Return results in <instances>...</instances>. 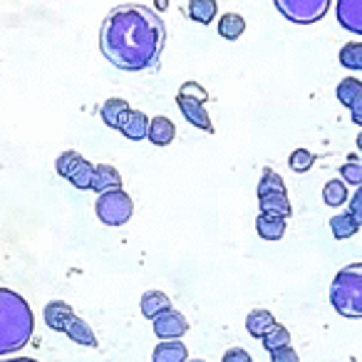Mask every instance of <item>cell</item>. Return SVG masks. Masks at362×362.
Masks as SVG:
<instances>
[{
	"label": "cell",
	"instance_id": "cell-1",
	"mask_svg": "<svg viewBox=\"0 0 362 362\" xmlns=\"http://www.w3.org/2000/svg\"><path fill=\"white\" fill-rule=\"evenodd\" d=\"M166 45V25L146 6H119L100 28V50L110 65L124 72L154 70Z\"/></svg>",
	"mask_w": 362,
	"mask_h": 362
},
{
	"label": "cell",
	"instance_id": "cell-2",
	"mask_svg": "<svg viewBox=\"0 0 362 362\" xmlns=\"http://www.w3.org/2000/svg\"><path fill=\"white\" fill-rule=\"evenodd\" d=\"M33 332L35 315L30 303L11 288H0V357L23 350Z\"/></svg>",
	"mask_w": 362,
	"mask_h": 362
},
{
	"label": "cell",
	"instance_id": "cell-3",
	"mask_svg": "<svg viewBox=\"0 0 362 362\" xmlns=\"http://www.w3.org/2000/svg\"><path fill=\"white\" fill-rule=\"evenodd\" d=\"M330 303L337 315L360 320L362 317V263L340 268L330 283Z\"/></svg>",
	"mask_w": 362,
	"mask_h": 362
},
{
	"label": "cell",
	"instance_id": "cell-4",
	"mask_svg": "<svg viewBox=\"0 0 362 362\" xmlns=\"http://www.w3.org/2000/svg\"><path fill=\"white\" fill-rule=\"evenodd\" d=\"M45 317V325L55 332H65L75 345H85V347H97V335L75 310H72L70 303L65 300H52L45 305L42 310Z\"/></svg>",
	"mask_w": 362,
	"mask_h": 362
},
{
	"label": "cell",
	"instance_id": "cell-5",
	"mask_svg": "<svg viewBox=\"0 0 362 362\" xmlns=\"http://www.w3.org/2000/svg\"><path fill=\"white\" fill-rule=\"evenodd\" d=\"M209 100H211V97H209V92L204 90L199 82H184L179 95H176V107L181 110V115L187 117L189 124H194L197 129L211 134L214 132L211 117H209L206 107H204Z\"/></svg>",
	"mask_w": 362,
	"mask_h": 362
},
{
	"label": "cell",
	"instance_id": "cell-6",
	"mask_svg": "<svg viewBox=\"0 0 362 362\" xmlns=\"http://www.w3.org/2000/svg\"><path fill=\"white\" fill-rule=\"evenodd\" d=\"M95 211L105 226H124L134 214V202L124 189H115L97 197Z\"/></svg>",
	"mask_w": 362,
	"mask_h": 362
},
{
	"label": "cell",
	"instance_id": "cell-7",
	"mask_svg": "<svg viewBox=\"0 0 362 362\" xmlns=\"http://www.w3.org/2000/svg\"><path fill=\"white\" fill-rule=\"evenodd\" d=\"M273 3L286 21L296 25H313L325 18L332 0H273Z\"/></svg>",
	"mask_w": 362,
	"mask_h": 362
},
{
	"label": "cell",
	"instance_id": "cell-8",
	"mask_svg": "<svg viewBox=\"0 0 362 362\" xmlns=\"http://www.w3.org/2000/svg\"><path fill=\"white\" fill-rule=\"evenodd\" d=\"M154 335L161 340H181V337L189 332V320L184 315H181L179 310H166L161 313L159 317H154Z\"/></svg>",
	"mask_w": 362,
	"mask_h": 362
},
{
	"label": "cell",
	"instance_id": "cell-9",
	"mask_svg": "<svg viewBox=\"0 0 362 362\" xmlns=\"http://www.w3.org/2000/svg\"><path fill=\"white\" fill-rule=\"evenodd\" d=\"M335 18L342 30L362 37V0H335Z\"/></svg>",
	"mask_w": 362,
	"mask_h": 362
},
{
	"label": "cell",
	"instance_id": "cell-10",
	"mask_svg": "<svg viewBox=\"0 0 362 362\" xmlns=\"http://www.w3.org/2000/svg\"><path fill=\"white\" fill-rule=\"evenodd\" d=\"M258 209L261 214H271V216H281L288 221V216L293 214L291 199H288L286 189H278V192H263L258 194Z\"/></svg>",
	"mask_w": 362,
	"mask_h": 362
},
{
	"label": "cell",
	"instance_id": "cell-11",
	"mask_svg": "<svg viewBox=\"0 0 362 362\" xmlns=\"http://www.w3.org/2000/svg\"><path fill=\"white\" fill-rule=\"evenodd\" d=\"M100 115H102V122H105L110 129H122L124 122L129 119L132 107H129V102L122 100V97H110V100L102 105Z\"/></svg>",
	"mask_w": 362,
	"mask_h": 362
},
{
	"label": "cell",
	"instance_id": "cell-12",
	"mask_svg": "<svg viewBox=\"0 0 362 362\" xmlns=\"http://www.w3.org/2000/svg\"><path fill=\"white\" fill-rule=\"evenodd\" d=\"M276 325H278L276 315H273L271 310H266V308H256V310H251L246 317L248 335L256 337V340H263V337H266Z\"/></svg>",
	"mask_w": 362,
	"mask_h": 362
},
{
	"label": "cell",
	"instance_id": "cell-13",
	"mask_svg": "<svg viewBox=\"0 0 362 362\" xmlns=\"http://www.w3.org/2000/svg\"><path fill=\"white\" fill-rule=\"evenodd\" d=\"M122 189V176L119 171L112 164H97L95 166V176H92V192L97 194H107Z\"/></svg>",
	"mask_w": 362,
	"mask_h": 362
},
{
	"label": "cell",
	"instance_id": "cell-14",
	"mask_svg": "<svg viewBox=\"0 0 362 362\" xmlns=\"http://www.w3.org/2000/svg\"><path fill=\"white\" fill-rule=\"evenodd\" d=\"M151 362H189V350L181 340H161L151 352Z\"/></svg>",
	"mask_w": 362,
	"mask_h": 362
},
{
	"label": "cell",
	"instance_id": "cell-15",
	"mask_svg": "<svg viewBox=\"0 0 362 362\" xmlns=\"http://www.w3.org/2000/svg\"><path fill=\"white\" fill-rule=\"evenodd\" d=\"M139 308H141V315H144L146 320H154V317H159L161 313L171 310V300H169V296L161 291H146L139 300Z\"/></svg>",
	"mask_w": 362,
	"mask_h": 362
},
{
	"label": "cell",
	"instance_id": "cell-16",
	"mask_svg": "<svg viewBox=\"0 0 362 362\" xmlns=\"http://www.w3.org/2000/svg\"><path fill=\"white\" fill-rule=\"evenodd\" d=\"M146 139H149L154 146L171 144V141L176 139L174 122H171L169 117H154V119L149 122V134H146Z\"/></svg>",
	"mask_w": 362,
	"mask_h": 362
},
{
	"label": "cell",
	"instance_id": "cell-17",
	"mask_svg": "<svg viewBox=\"0 0 362 362\" xmlns=\"http://www.w3.org/2000/svg\"><path fill=\"white\" fill-rule=\"evenodd\" d=\"M256 231L263 241H281L286 236V218L271 216V214H258Z\"/></svg>",
	"mask_w": 362,
	"mask_h": 362
},
{
	"label": "cell",
	"instance_id": "cell-18",
	"mask_svg": "<svg viewBox=\"0 0 362 362\" xmlns=\"http://www.w3.org/2000/svg\"><path fill=\"white\" fill-rule=\"evenodd\" d=\"M149 122L151 119L141 110H132L129 119L124 122V127H122L119 132L129 141H141V139H146V134H149Z\"/></svg>",
	"mask_w": 362,
	"mask_h": 362
},
{
	"label": "cell",
	"instance_id": "cell-19",
	"mask_svg": "<svg viewBox=\"0 0 362 362\" xmlns=\"http://www.w3.org/2000/svg\"><path fill=\"white\" fill-rule=\"evenodd\" d=\"M330 231L337 241H345V238H352L357 231H360V223L352 218L350 211H340L337 216L330 218Z\"/></svg>",
	"mask_w": 362,
	"mask_h": 362
},
{
	"label": "cell",
	"instance_id": "cell-20",
	"mask_svg": "<svg viewBox=\"0 0 362 362\" xmlns=\"http://www.w3.org/2000/svg\"><path fill=\"white\" fill-rule=\"evenodd\" d=\"M322 202L325 206H332V209H340L342 204L350 202V194H347V184L340 179H330L322 187Z\"/></svg>",
	"mask_w": 362,
	"mask_h": 362
},
{
	"label": "cell",
	"instance_id": "cell-21",
	"mask_svg": "<svg viewBox=\"0 0 362 362\" xmlns=\"http://www.w3.org/2000/svg\"><path fill=\"white\" fill-rule=\"evenodd\" d=\"M216 16H218L216 0H189V18H192L194 23L209 25Z\"/></svg>",
	"mask_w": 362,
	"mask_h": 362
},
{
	"label": "cell",
	"instance_id": "cell-22",
	"mask_svg": "<svg viewBox=\"0 0 362 362\" xmlns=\"http://www.w3.org/2000/svg\"><path fill=\"white\" fill-rule=\"evenodd\" d=\"M243 30H246V21H243L238 13H226V16H221V21H218V35L231 42L238 40V37L243 35Z\"/></svg>",
	"mask_w": 362,
	"mask_h": 362
},
{
	"label": "cell",
	"instance_id": "cell-23",
	"mask_svg": "<svg viewBox=\"0 0 362 362\" xmlns=\"http://www.w3.org/2000/svg\"><path fill=\"white\" fill-rule=\"evenodd\" d=\"M360 95H362V82L357 80V77H345V80H342L340 85H337V90H335L337 102H340V105H345L347 110H350V107L360 100Z\"/></svg>",
	"mask_w": 362,
	"mask_h": 362
},
{
	"label": "cell",
	"instance_id": "cell-24",
	"mask_svg": "<svg viewBox=\"0 0 362 362\" xmlns=\"http://www.w3.org/2000/svg\"><path fill=\"white\" fill-rule=\"evenodd\" d=\"M340 65L345 70H360L362 72V42L350 40L340 47Z\"/></svg>",
	"mask_w": 362,
	"mask_h": 362
},
{
	"label": "cell",
	"instance_id": "cell-25",
	"mask_svg": "<svg viewBox=\"0 0 362 362\" xmlns=\"http://www.w3.org/2000/svg\"><path fill=\"white\" fill-rule=\"evenodd\" d=\"M92 176H95V164L82 159L80 164L72 169V174L67 176V181H70L75 189H82V192H85V189H92Z\"/></svg>",
	"mask_w": 362,
	"mask_h": 362
},
{
	"label": "cell",
	"instance_id": "cell-26",
	"mask_svg": "<svg viewBox=\"0 0 362 362\" xmlns=\"http://www.w3.org/2000/svg\"><path fill=\"white\" fill-rule=\"evenodd\" d=\"M261 342H263V347H266L268 352H276V350H281V347L291 345V330H288L286 325H276Z\"/></svg>",
	"mask_w": 362,
	"mask_h": 362
},
{
	"label": "cell",
	"instance_id": "cell-27",
	"mask_svg": "<svg viewBox=\"0 0 362 362\" xmlns=\"http://www.w3.org/2000/svg\"><path fill=\"white\" fill-rule=\"evenodd\" d=\"M317 156L313 154V151L308 149H293V154L288 156V166H291L293 171H298V174H303V171H310L313 164H315Z\"/></svg>",
	"mask_w": 362,
	"mask_h": 362
},
{
	"label": "cell",
	"instance_id": "cell-28",
	"mask_svg": "<svg viewBox=\"0 0 362 362\" xmlns=\"http://www.w3.org/2000/svg\"><path fill=\"white\" fill-rule=\"evenodd\" d=\"M340 176L345 184H352V187H362V164L357 161L355 154H350L347 164L340 166Z\"/></svg>",
	"mask_w": 362,
	"mask_h": 362
},
{
	"label": "cell",
	"instance_id": "cell-29",
	"mask_svg": "<svg viewBox=\"0 0 362 362\" xmlns=\"http://www.w3.org/2000/svg\"><path fill=\"white\" fill-rule=\"evenodd\" d=\"M82 161V156L77 154V151H62L60 156H57V161H55V169H57V174L62 176V179H67V176L72 174V169H75L77 164Z\"/></svg>",
	"mask_w": 362,
	"mask_h": 362
},
{
	"label": "cell",
	"instance_id": "cell-30",
	"mask_svg": "<svg viewBox=\"0 0 362 362\" xmlns=\"http://www.w3.org/2000/svg\"><path fill=\"white\" fill-rule=\"evenodd\" d=\"M347 204H350V209H347V211H350L352 218H355V221L362 226V187H357V192L352 194Z\"/></svg>",
	"mask_w": 362,
	"mask_h": 362
},
{
	"label": "cell",
	"instance_id": "cell-31",
	"mask_svg": "<svg viewBox=\"0 0 362 362\" xmlns=\"http://www.w3.org/2000/svg\"><path fill=\"white\" fill-rule=\"evenodd\" d=\"M271 362H300V357H298V352L288 345V347H281V350L271 352Z\"/></svg>",
	"mask_w": 362,
	"mask_h": 362
},
{
	"label": "cell",
	"instance_id": "cell-32",
	"mask_svg": "<svg viewBox=\"0 0 362 362\" xmlns=\"http://www.w3.org/2000/svg\"><path fill=\"white\" fill-rule=\"evenodd\" d=\"M221 362H253V357L248 355L243 347H231V350L223 352V360Z\"/></svg>",
	"mask_w": 362,
	"mask_h": 362
},
{
	"label": "cell",
	"instance_id": "cell-33",
	"mask_svg": "<svg viewBox=\"0 0 362 362\" xmlns=\"http://www.w3.org/2000/svg\"><path fill=\"white\" fill-rule=\"evenodd\" d=\"M350 115H352V122L362 127V95H360V100H357L355 105L350 107Z\"/></svg>",
	"mask_w": 362,
	"mask_h": 362
},
{
	"label": "cell",
	"instance_id": "cell-34",
	"mask_svg": "<svg viewBox=\"0 0 362 362\" xmlns=\"http://www.w3.org/2000/svg\"><path fill=\"white\" fill-rule=\"evenodd\" d=\"M0 362H37L33 357H11V360H0Z\"/></svg>",
	"mask_w": 362,
	"mask_h": 362
},
{
	"label": "cell",
	"instance_id": "cell-35",
	"mask_svg": "<svg viewBox=\"0 0 362 362\" xmlns=\"http://www.w3.org/2000/svg\"><path fill=\"white\" fill-rule=\"evenodd\" d=\"M357 149L362 151V132H360V136H357Z\"/></svg>",
	"mask_w": 362,
	"mask_h": 362
},
{
	"label": "cell",
	"instance_id": "cell-36",
	"mask_svg": "<svg viewBox=\"0 0 362 362\" xmlns=\"http://www.w3.org/2000/svg\"><path fill=\"white\" fill-rule=\"evenodd\" d=\"M189 362H204V360H189Z\"/></svg>",
	"mask_w": 362,
	"mask_h": 362
}]
</instances>
